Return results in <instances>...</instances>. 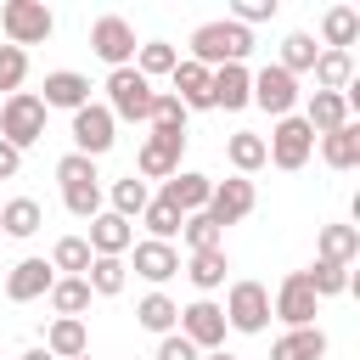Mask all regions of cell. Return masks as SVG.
<instances>
[{
  "instance_id": "cell-1",
  "label": "cell",
  "mask_w": 360,
  "mask_h": 360,
  "mask_svg": "<svg viewBox=\"0 0 360 360\" xmlns=\"http://www.w3.org/2000/svg\"><path fill=\"white\" fill-rule=\"evenodd\" d=\"M248 51H253V28H242L231 17H214V22L191 28V62H202L208 73L225 68V62H248Z\"/></svg>"
},
{
  "instance_id": "cell-2",
  "label": "cell",
  "mask_w": 360,
  "mask_h": 360,
  "mask_svg": "<svg viewBox=\"0 0 360 360\" xmlns=\"http://www.w3.org/2000/svg\"><path fill=\"white\" fill-rule=\"evenodd\" d=\"M45 101L34 96V90H17V96H6L0 101V141L6 146H17V152H28L34 141H45Z\"/></svg>"
},
{
  "instance_id": "cell-3",
  "label": "cell",
  "mask_w": 360,
  "mask_h": 360,
  "mask_svg": "<svg viewBox=\"0 0 360 360\" xmlns=\"http://www.w3.org/2000/svg\"><path fill=\"white\" fill-rule=\"evenodd\" d=\"M309 158H315V129H309L298 112L276 118V124H270V141H264V163H276L281 174H298Z\"/></svg>"
},
{
  "instance_id": "cell-4",
  "label": "cell",
  "mask_w": 360,
  "mask_h": 360,
  "mask_svg": "<svg viewBox=\"0 0 360 360\" xmlns=\"http://www.w3.org/2000/svg\"><path fill=\"white\" fill-rule=\"evenodd\" d=\"M219 309H225V326H231V332L259 338V332L270 326V287L253 281V276H242V281H231V292H225Z\"/></svg>"
},
{
  "instance_id": "cell-5",
  "label": "cell",
  "mask_w": 360,
  "mask_h": 360,
  "mask_svg": "<svg viewBox=\"0 0 360 360\" xmlns=\"http://www.w3.org/2000/svg\"><path fill=\"white\" fill-rule=\"evenodd\" d=\"M0 34H6V45L28 51V45H45L56 34V17H51L45 0H6L0 6Z\"/></svg>"
},
{
  "instance_id": "cell-6",
  "label": "cell",
  "mask_w": 360,
  "mask_h": 360,
  "mask_svg": "<svg viewBox=\"0 0 360 360\" xmlns=\"http://www.w3.org/2000/svg\"><path fill=\"white\" fill-rule=\"evenodd\" d=\"M101 90H107L101 107H107L112 118H124V124H146V118H152V96H158V90H152L135 68H112Z\"/></svg>"
},
{
  "instance_id": "cell-7",
  "label": "cell",
  "mask_w": 360,
  "mask_h": 360,
  "mask_svg": "<svg viewBox=\"0 0 360 360\" xmlns=\"http://www.w3.org/2000/svg\"><path fill=\"white\" fill-rule=\"evenodd\" d=\"M270 315H276V321H287V332H298V326H315V315H321V298H315V287H309V276H304V270L281 276V287H276V298H270Z\"/></svg>"
},
{
  "instance_id": "cell-8",
  "label": "cell",
  "mask_w": 360,
  "mask_h": 360,
  "mask_svg": "<svg viewBox=\"0 0 360 360\" xmlns=\"http://www.w3.org/2000/svg\"><path fill=\"white\" fill-rule=\"evenodd\" d=\"M174 332H180L197 354H214V349H225V332H231V326H225V309H219L214 298H197V304L180 309V326H174Z\"/></svg>"
},
{
  "instance_id": "cell-9",
  "label": "cell",
  "mask_w": 360,
  "mask_h": 360,
  "mask_svg": "<svg viewBox=\"0 0 360 360\" xmlns=\"http://www.w3.org/2000/svg\"><path fill=\"white\" fill-rule=\"evenodd\" d=\"M90 51H96L107 68H135V22L118 17V11L96 17V22H90Z\"/></svg>"
},
{
  "instance_id": "cell-10",
  "label": "cell",
  "mask_w": 360,
  "mask_h": 360,
  "mask_svg": "<svg viewBox=\"0 0 360 360\" xmlns=\"http://www.w3.org/2000/svg\"><path fill=\"white\" fill-rule=\"evenodd\" d=\"M248 107H264L270 118H287V112L298 107V79H292L287 68L264 62V68L253 73V84H248Z\"/></svg>"
},
{
  "instance_id": "cell-11",
  "label": "cell",
  "mask_w": 360,
  "mask_h": 360,
  "mask_svg": "<svg viewBox=\"0 0 360 360\" xmlns=\"http://www.w3.org/2000/svg\"><path fill=\"white\" fill-rule=\"evenodd\" d=\"M112 141H118V118H112L101 101H90V107L73 112V152H79V158H107Z\"/></svg>"
},
{
  "instance_id": "cell-12",
  "label": "cell",
  "mask_w": 360,
  "mask_h": 360,
  "mask_svg": "<svg viewBox=\"0 0 360 360\" xmlns=\"http://www.w3.org/2000/svg\"><path fill=\"white\" fill-rule=\"evenodd\" d=\"M259 208V191H253V180H242V174H231V180H214V191H208V219L225 231V225H242L248 214Z\"/></svg>"
},
{
  "instance_id": "cell-13",
  "label": "cell",
  "mask_w": 360,
  "mask_h": 360,
  "mask_svg": "<svg viewBox=\"0 0 360 360\" xmlns=\"http://www.w3.org/2000/svg\"><path fill=\"white\" fill-rule=\"evenodd\" d=\"M180 152H186V135L152 129V135L141 141V152H135V180H169V174L180 169Z\"/></svg>"
},
{
  "instance_id": "cell-14",
  "label": "cell",
  "mask_w": 360,
  "mask_h": 360,
  "mask_svg": "<svg viewBox=\"0 0 360 360\" xmlns=\"http://www.w3.org/2000/svg\"><path fill=\"white\" fill-rule=\"evenodd\" d=\"M208 191H214V180H208V174H197V169H174V174L163 180L158 202H169V208L186 219V214H202V208H208Z\"/></svg>"
},
{
  "instance_id": "cell-15",
  "label": "cell",
  "mask_w": 360,
  "mask_h": 360,
  "mask_svg": "<svg viewBox=\"0 0 360 360\" xmlns=\"http://www.w3.org/2000/svg\"><path fill=\"white\" fill-rule=\"evenodd\" d=\"M51 287H56L51 259H17V264L6 270V298H11V304H34V298H45Z\"/></svg>"
},
{
  "instance_id": "cell-16",
  "label": "cell",
  "mask_w": 360,
  "mask_h": 360,
  "mask_svg": "<svg viewBox=\"0 0 360 360\" xmlns=\"http://www.w3.org/2000/svg\"><path fill=\"white\" fill-rule=\"evenodd\" d=\"M84 242H90V253H96V259H124V253L135 248V225H129V219H118L112 208H101V214L90 219V236H84Z\"/></svg>"
},
{
  "instance_id": "cell-17",
  "label": "cell",
  "mask_w": 360,
  "mask_h": 360,
  "mask_svg": "<svg viewBox=\"0 0 360 360\" xmlns=\"http://www.w3.org/2000/svg\"><path fill=\"white\" fill-rule=\"evenodd\" d=\"M248 84H253L248 62H225V68H214V73H208V107L242 112V107H248Z\"/></svg>"
},
{
  "instance_id": "cell-18",
  "label": "cell",
  "mask_w": 360,
  "mask_h": 360,
  "mask_svg": "<svg viewBox=\"0 0 360 360\" xmlns=\"http://www.w3.org/2000/svg\"><path fill=\"white\" fill-rule=\"evenodd\" d=\"M169 96H174L186 112H208V68L191 62V56H180L174 73H169Z\"/></svg>"
},
{
  "instance_id": "cell-19",
  "label": "cell",
  "mask_w": 360,
  "mask_h": 360,
  "mask_svg": "<svg viewBox=\"0 0 360 360\" xmlns=\"http://www.w3.org/2000/svg\"><path fill=\"white\" fill-rule=\"evenodd\" d=\"M135 276L141 281H152V292L169 281V276H180V248L174 242H135Z\"/></svg>"
},
{
  "instance_id": "cell-20",
  "label": "cell",
  "mask_w": 360,
  "mask_h": 360,
  "mask_svg": "<svg viewBox=\"0 0 360 360\" xmlns=\"http://www.w3.org/2000/svg\"><path fill=\"white\" fill-rule=\"evenodd\" d=\"M45 112L51 107H62V112H79V107H90V79L84 73H73V68H56V73H45Z\"/></svg>"
},
{
  "instance_id": "cell-21",
  "label": "cell",
  "mask_w": 360,
  "mask_h": 360,
  "mask_svg": "<svg viewBox=\"0 0 360 360\" xmlns=\"http://www.w3.org/2000/svg\"><path fill=\"white\" fill-rule=\"evenodd\" d=\"M298 118H304V124L315 129V141H321V135H332V129L349 124V101H343V90H309V101H304Z\"/></svg>"
},
{
  "instance_id": "cell-22",
  "label": "cell",
  "mask_w": 360,
  "mask_h": 360,
  "mask_svg": "<svg viewBox=\"0 0 360 360\" xmlns=\"http://www.w3.org/2000/svg\"><path fill=\"white\" fill-rule=\"evenodd\" d=\"M51 360H79V354H90V326L84 321H73V315H56L51 326H45V343H39Z\"/></svg>"
},
{
  "instance_id": "cell-23",
  "label": "cell",
  "mask_w": 360,
  "mask_h": 360,
  "mask_svg": "<svg viewBox=\"0 0 360 360\" xmlns=\"http://www.w3.org/2000/svg\"><path fill=\"white\" fill-rule=\"evenodd\" d=\"M270 360H326V332H321V326L281 332V338L270 343Z\"/></svg>"
},
{
  "instance_id": "cell-24",
  "label": "cell",
  "mask_w": 360,
  "mask_h": 360,
  "mask_svg": "<svg viewBox=\"0 0 360 360\" xmlns=\"http://www.w3.org/2000/svg\"><path fill=\"white\" fill-rule=\"evenodd\" d=\"M360 39V11L354 6H326L321 17V51H349Z\"/></svg>"
},
{
  "instance_id": "cell-25",
  "label": "cell",
  "mask_w": 360,
  "mask_h": 360,
  "mask_svg": "<svg viewBox=\"0 0 360 360\" xmlns=\"http://www.w3.org/2000/svg\"><path fill=\"white\" fill-rule=\"evenodd\" d=\"M315 259H326V264H354V259H360V225H321Z\"/></svg>"
},
{
  "instance_id": "cell-26",
  "label": "cell",
  "mask_w": 360,
  "mask_h": 360,
  "mask_svg": "<svg viewBox=\"0 0 360 360\" xmlns=\"http://www.w3.org/2000/svg\"><path fill=\"white\" fill-rule=\"evenodd\" d=\"M39 225H45V208H39L34 197H11V202H0V231H6V236L28 242Z\"/></svg>"
},
{
  "instance_id": "cell-27",
  "label": "cell",
  "mask_w": 360,
  "mask_h": 360,
  "mask_svg": "<svg viewBox=\"0 0 360 360\" xmlns=\"http://www.w3.org/2000/svg\"><path fill=\"white\" fill-rule=\"evenodd\" d=\"M321 158H326V169H354L360 163V124L349 118L343 129L321 135Z\"/></svg>"
},
{
  "instance_id": "cell-28",
  "label": "cell",
  "mask_w": 360,
  "mask_h": 360,
  "mask_svg": "<svg viewBox=\"0 0 360 360\" xmlns=\"http://www.w3.org/2000/svg\"><path fill=\"white\" fill-rule=\"evenodd\" d=\"M135 321H141L146 332H158V338H169V332L180 326V304H174L169 292H146V298L135 304Z\"/></svg>"
},
{
  "instance_id": "cell-29",
  "label": "cell",
  "mask_w": 360,
  "mask_h": 360,
  "mask_svg": "<svg viewBox=\"0 0 360 360\" xmlns=\"http://www.w3.org/2000/svg\"><path fill=\"white\" fill-rule=\"evenodd\" d=\"M174 62H180V51H174L169 39H146V45H135V73H141L146 84H152V79H169Z\"/></svg>"
},
{
  "instance_id": "cell-30",
  "label": "cell",
  "mask_w": 360,
  "mask_h": 360,
  "mask_svg": "<svg viewBox=\"0 0 360 360\" xmlns=\"http://www.w3.org/2000/svg\"><path fill=\"white\" fill-rule=\"evenodd\" d=\"M225 158H231V169L248 180V174H259L264 169V135H253V129H236L231 141H225Z\"/></svg>"
},
{
  "instance_id": "cell-31",
  "label": "cell",
  "mask_w": 360,
  "mask_h": 360,
  "mask_svg": "<svg viewBox=\"0 0 360 360\" xmlns=\"http://www.w3.org/2000/svg\"><path fill=\"white\" fill-rule=\"evenodd\" d=\"M225 270H231L225 248H208V253H191V259H186V276H191V287H197V292L225 287Z\"/></svg>"
},
{
  "instance_id": "cell-32",
  "label": "cell",
  "mask_w": 360,
  "mask_h": 360,
  "mask_svg": "<svg viewBox=\"0 0 360 360\" xmlns=\"http://www.w3.org/2000/svg\"><path fill=\"white\" fill-rule=\"evenodd\" d=\"M45 298H51V309H56V315L84 321V309H90V298H96V292L84 287V276H56V287H51Z\"/></svg>"
},
{
  "instance_id": "cell-33",
  "label": "cell",
  "mask_w": 360,
  "mask_h": 360,
  "mask_svg": "<svg viewBox=\"0 0 360 360\" xmlns=\"http://www.w3.org/2000/svg\"><path fill=\"white\" fill-rule=\"evenodd\" d=\"M309 73H315V90H349V79H354V56H349V51H321Z\"/></svg>"
},
{
  "instance_id": "cell-34",
  "label": "cell",
  "mask_w": 360,
  "mask_h": 360,
  "mask_svg": "<svg viewBox=\"0 0 360 360\" xmlns=\"http://www.w3.org/2000/svg\"><path fill=\"white\" fill-rule=\"evenodd\" d=\"M107 197H112V214H118V219H129V225H135V219H141V208L152 202V191H146V180H135V174H124V180H112V186H107Z\"/></svg>"
},
{
  "instance_id": "cell-35",
  "label": "cell",
  "mask_w": 360,
  "mask_h": 360,
  "mask_svg": "<svg viewBox=\"0 0 360 360\" xmlns=\"http://www.w3.org/2000/svg\"><path fill=\"white\" fill-rule=\"evenodd\" d=\"M124 281H129V264H124V259H90V270H84V287H90L96 298H118Z\"/></svg>"
},
{
  "instance_id": "cell-36",
  "label": "cell",
  "mask_w": 360,
  "mask_h": 360,
  "mask_svg": "<svg viewBox=\"0 0 360 360\" xmlns=\"http://www.w3.org/2000/svg\"><path fill=\"white\" fill-rule=\"evenodd\" d=\"M315 56H321L315 34H304V28H298V34H287V39H281V56H276V68H287V73L298 79V73H309V68H315Z\"/></svg>"
},
{
  "instance_id": "cell-37",
  "label": "cell",
  "mask_w": 360,
  "mask_h": 360,
  "mask_svg": "<svg viewBox=\"0 0 360 360\" xmlns=\"http://www.w3.org/2000/svg\"><path fill=\"white\" fill-rule=\"evenodd\" d=\"M180 242H186L191 253H208V248H225V231H219L208 214H186V219H180Z\"/></svg>"
},
{
  "instance_id": "cell-38",
  "label": "cell",
  "mask_w": 360,
  "mask_h": 360,
  "mask_svg": "<svg viewBox=\"0 0 360 360\" xmlns=\"http://www.w3.org/2000/svg\"><path fill=\"white\" fill-rule=\"evenodd\" d=\"M90 259H96V253H90V242H84V236H62V242L51 248V270H62V276H84V270H90Z\"/></svg>"
},
{
  "instance_id": "cell-39",
  "label": "cell",
  "mask_w": 360,
  "mask_h": 360,
  "mask_svg": "<svg viewBox=\"0 0 360 360\" xmlns=\"http://www.w3.org/2000/svg\"><path fill=\"white\" fill-rule=\"evenodd\" d=\"M309 287H315V298H338V292H349L354 287V276H349V264H326V259H315L309 270Z\"/></svg>"
},
{
  "instance_id": "cell-40",
  "label": "cell",
  "mask_w": 360,
  "mask_h": 360,
  "mask_svg": "<svg viewBox=\"0 0 360 360\" xmlns=\"http://www.w3.org/2000/svg\"><path fill=\"white\" fill-rule=\"evenodd\" d=\"M141 225H146V236H152V242H174V236H180V214H174L169 202H158V197L141 208Z\"/></svg>"
},
{
  "instance_id": "cell-41",
  "label": "cell",
  "mask_w": 360,
  "mask_h": 360,
  "mask_svg": "<svg viewBox=\"0 0 360 360\" xmlns=\"http://www.w3.org/2000/svg\"><path fill=\"white\" fill-rule=\"evenodd\" d=\"M152 129H163V135H186V107L169 96V90H158L152 96V118H146Z\"/></svg>"
},
{
  "instance_id": "cell-42",
  "label": "cell",
  "mask_w": 360,
  "mask_h": 360,
  "mask_svg": "<svg viewBox=\"0 0 360 360\" xmlns=\"http://www.w3.org/2000/svg\"><path fill=\"white\" fill-rule=\"evenodd\" d=\"M62 208H68L73 219H96V214H101V180H90V186H62Z\"/></svg>"
},
{
  "instance_id": "cell-43",
  "label": "cell",
  "mask_w": 360,
  "mask_h": 360,
  "mask_svg": "<svg viewBox=\"0 0 360 360\" xmlns=\"http://www.w3.org/2000/svg\"><path fill=\"white\" fill-rule=\"evenodd\" d=\"M22 79H28V51L0 45V90H6V96H17V90H22Z\"/></svg>"
},
{
  "instance_id": "cell-44",
  "label": "cell",
  "mask_w": 360,
  "mask_h": 360,
  "mask_svg": "<svg viewBox=\"0 0 360 360\" xmlns=\"http://www.w3.org/2000/svg\"><path fill=\"white\" fill-rule=\"evenodd\" d=\"M56 180H62V186H90V180H101V174H96V158L62 152V158H56Z\"/></svg>"
},
{
  "instance_id": "cell-45",
  "label": "cell",
  "mask_w": 360,
  "mask_h": 360,
  "mask_svg": "<svg viewBox=\"0 0 360 360\" xmlns=\"http://www.w3.org/2000/svg\"><path fill=\"white\" fill-rule=\"evenodd\" d=\"M276 11H281V0H236V6H231V22L253 28V22H270Z\"/></svg>"
},
{
  "instance_id": "cell-46",
  "label": "cell",
  "mask_w": 360,
  "mask_h": 360,
  "mask_svg": "<svg viewBox=\"0 0 360 360\" xmlns=\"http://www.w3.org/2000/svg\"><path fill=\"white\" fill-rule=\"evenodd\" d=\"M152 360H202V354H197L180 332H169V338H158V354H152Z\"/></svg>"
},
{
  "instance_id": "cell-47",
  "label": "cell",
  "mask_w": 360,
  "mask_h": 360,
  "mask_svg": "<svg viewBox=\"0 0 360 360\" xmlns=\"http://www.w3.org/2000/svg\"><path fill=\"white\" fill-rule=\"evenodd\" d=\"M17 169H22V152L0 141V180H17Z\"/></svg>"
},
{
  "instance_id": "cell-48",
  "label": "cell",
  "mask_w": 360,
  "mask_h": 360,
  "mask_svg": "<svg viewBox=\"0 0 360 360\" xmlns=\"http://www.w3.org/2000/svg\"><path fill=\"white\" fill-rule=\"evenodd\" d=\"M202 360H242V354H231V349H214V354H202Z\"/></svg>"
},
{
  "instance_id": "cell-49",
  "label": "cell",
  "mask_w": 360,
  "mask_h": 360,
  "mask_svg": "<svg viewBox=\"0 0 360 360\" xmlns=\"http://www.w3.org/2000/svg\"><path fill=\"white\" fill-rule=\"evenodd\" d=\"M22 360H51V354H45V349H28V354H22Z\"/></svg>"
},
{
  "instance_id": "cell-50",
  "label": "cell",
  "mask_w": 360,
  "mask_h": 360,
  "mask_svg": "<svg viewBox=\"0 0 360 360\" xmlns=\"http://www.w3.org/2000/svg\"><path fill=\"white\" fill-rule=\"evenodd\" d=\"M79 360H90V354H79Z\"/></svg>"
}]
</instances>
